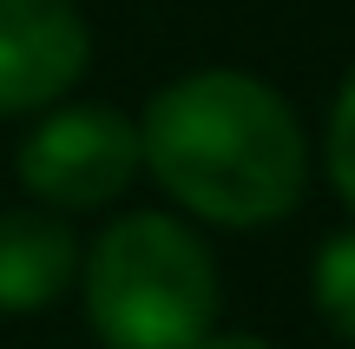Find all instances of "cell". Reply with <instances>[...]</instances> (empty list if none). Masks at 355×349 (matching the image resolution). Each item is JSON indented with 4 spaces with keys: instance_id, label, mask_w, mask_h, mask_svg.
<instances>
[{
    "instance_id": "1",
    "label": "cell",
    "mask_w": 355,
    "mask_h": 349,
    "mask_svg": "<svg viewBox=\"0 0 355 349\" xmlns=\"http://www.w3.org/2000/svg\"><path fill=\"white\" fill-rule=\"evenodd\" d=\"M139 165L191 211L224 231L277 224L296 211L309 145L283 92L250 73H191L145 105Z\"/></svg>"
},
{
    "instance_id": "2",
    "label": "cell",
    "mask_w": 355,
    "mask_h": 349,
    "mask_svg": "<svg viewBox=\"0 0 355 349\" xmlns=\"http://www.w3.org/2000/svg\"><path fill=\"white\" fill-rule=\"evenodd\" d=\"M86 316L105 349H198L217 316V264L178 218L132 211L86 250Z\"/></svg>"
},
{
    "instance_id": "3",
    "label": "cell",
    "mask_w": 355,
    "mask_h": 349,
    "mask_svg": "<svg viewBox=\"0 0 355 349\" xmlns=\"http://www.w3.org/2000/svg\"><path fill=\"white\" fill-rule=\"evenodd\" d=\"M139 178V126L112 105H60L20 145V185L53 211H92Z\"/></svg>"
},
{
    "instance_id": "4",
    "label": "cell",
    "mask_w": 355,
    "mask_h": 349,
    "mask_svg": "<svg viewBox=\"0 0 355 349\" xmlns=\"http://www.w3.org/2000/svg\"><path fill=\"white\" fill-rule=\"evenodd\" d=\"M92 33L66 0H0V119L53 105L86 73Z\"/></svg>"
},
{
    "instance_id": "5",
    "label": "cell",
    "mask_w": 355,
    "mask_h": 349,
    "mask_svg": "<svg viewBox=\"0 0 355 349\" xmlns=\"http://www.w3.org/2000/svg\"><path fill=\"white\" fill-rule=\"evenodd\" d=\"M79 277V244L53 211H0V310H46Z\"/></svg>"
},
{
    "instance_id": "6",
    "label": "cell",
    "mask_w": 355,
    "mask_h": 349,
    "mask_svg": "<svg viewBox=\"0 0 355 349\" xmlns=\"http://www.w3.org/2000/svg\"><path fill=\"white\" fill-rule=\"evenodd\" d=\"M316 310L329 316V330L343 343H355V231H336L316 250Z\"/></svg>"
},
{
    "instance_id": "7",
    "label": "cell",
    "mask_w": 355,
    "mask_h": 349,
    "mask_svg": "<svg viewBox=\"0 0 355 349\" xmlns=\"http://www.w3.org/2000/svg\"><path fill=\"white\" fill-rule=\"evenodd\" d=\"M329 178L355 205V73H349V86L336 92V112H329Z\"/></svg>"
},
{
    "instance_id": "8",
    "label": "cell",
    "mask_w": 355,
    "mask_h": 349,
    "mask_svg": "<svg viewBox=\"0 0 355 349\" xmlns=\"http://www.w3.org/2000/svg\"><path fill=\"white\" fill-rule=\"evenodd\" d=\"M198 349H270V343H257V337H204Z\"/></svg>"
}]
</instances>
